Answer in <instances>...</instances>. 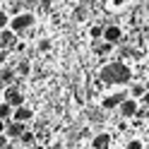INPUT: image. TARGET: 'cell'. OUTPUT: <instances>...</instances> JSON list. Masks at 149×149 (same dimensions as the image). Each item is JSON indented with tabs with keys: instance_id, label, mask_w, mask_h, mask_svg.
<instances>
[{
	"instance_id": "603a6c76",
	"label": "cell",
	"mask_w": 149,
	"mask_h": 149,
	"mask_svg": "<svg viewBox=\"0 0 149 149\" xmlns=\"http://www.w3.org/2000/svg\"><path fill=\"white\" fill-rule=\"evenodd\" d=\"M147 149H149V144H147Z\"/></svg>"
},
{
	"instance_id": "ffe728a7",
	"label": "cell",
	"mask_w": 149,
	"mask_h": 149,
	"mask_svg": "<svg viewBox=\"0 0 149 149\" xmlns=\"http://www.w3.org/2000/svg\"><path fill=\"white\" fill-rule=\"evenodd\" d=\"M123 3H127V0H111V5H113V7H120Z\"/></svg>"
},
{
	"instance_id": "7a4b0ae2",
	"label": "cell",
	"mask_w": 149,
	"mask_h": 149,
	"mask_svg": "<svg viewBox=\"0 0 149 149\" xmlns=\"http://www.w3.org/2000/svg\"><path fill=\"white\" fill-rule=\"evenodd\" d=\"M34 22H36V17H34L31 12H17L12 19H10V29L19 36V34H24V31H29L31 26H34Z\"/></svg>"
},
{
	"instance_id": "9a60e30c",
	"label": "cell",
	"mask_w": 149,
	"mask_h": 149,
	"mask_svg": "<svg viewBox=\"0 0 149 149\" xmlns=\"http://www.w3.org/2000/svg\"><path fill=\"white\" fill-rule=\"evenodd\" d=\"M36 51H39V53H48L51 51V41L48 39H41L39 43H36Z\"/></svg>"
},
{
	"instance_id": "7402d4cb",
	"label": "cell",
	"mask_w": 149,
	"mask_h": 149,
	"mask_svg": "<svg viewBox=\"0 0 149 149\" xmlns=\"http://www.w3.org/2000/svg\"><path fill=\"white\" fill-rule=\"evenodd\" d=\"M144 84H147V89H149V79H147V82H144Z\"/></svg>"
},
{
	"instance_id": "9c48e42d",
	"label": "cell",
	"mask_w": 149,
	"mask_h": 149,
	"mask_svg": "<svg viewBox=\"0 0 149 149\" xmlns=\"http://www.w3.org/2000/svg\"><path fill=\"white\" fill-rule=\"evenodd\" d=\"M34 118V111L31 108H26V106H19V108H15V118L12 120H19V123H26V120H31Z\"/></svg>"
},
{
	"instance_id": "52a82bcc",
	"label": "cell",
	"mask_w": 149,
	"mask_h": 149,
	"mask_svg": "<svg viewBox=\"0 0 149 149\" xmlns=\"http://www.w3.org/2000/svg\"><path fill=\"white\" fill-rule=\"evenodd\" d=\"M15 72H17V77H29V72H31V63L26 60V58H19L15 65Z\"/></svg>"
},
{
	"instance_id": "7c38bea8",
	"label": "cell",
	"mask_w": 149,
	"mask_h": 149,
	"mask_svg": "<svg viewBox=\"0 0 149 149\" xmlns=\"http://www.w3.org/2000/svg\"><path fill=\"white\" fill-rule=\"evenodd\" d=\"M111 48H113V43H108V41H101V43H94V51L96 55H108Z\"/></svg>"
},
{
	"instance_id": "5bb4252c",
	"label": "cell",
	"mask_w": 149,
	"mask_h": 149,
	"mask_svg": "<svg viewBox=\"0 0 149 149\" xmlns=\"http://www.w3.org/2000/svg\"><path fill=\"white\" fill-rule=\"evenodd\" d=\"M34 139H36V135H34V132H24V135L19 137V142H22L24 147H31V144H34Z\"/></svg>"
},
{
	"instance_id": "ba28073f",
	"label": "cell",
	"mask_w": 149,
	"mask_h": 149,
	"mask_svg": "<svg viewBox=\"0 0 149 149\" xmlns=\"http://www.w3.org/2000/svg\"><path fill=\"white\" fill-rule=\"evenodd\" d=\"M111 139H113V137H111L108 132H101V135H96V137H94L91 147H94V149H108V147H111Z\"/></svg>"
},
{
	"instance_id": "30bf717a",
	"label": "cell",
	"mask_w": 149,
	"mask_h": 149,
	"mask_svg": "<svg viewBox=\"0 0 149 149\" xmlns=\"http://www.w3.org/2000/svg\"><path fill=\"white\" fill-rule=\"evenodd\" d=\"M15 36H17V34H15L12 29H10V26L0 31V41H3V48H7V51L12 48V43H15Z\"/></svg>"
},
{
	"instance_id": "5b68a950",
	"label": "cell",
	"mask_w": 149,
	"mask_h": 149,
	"mask_svg": "<svg viewBox=\"0 0 149 149\" xmlns=\"http://www.w3.org/2000/svg\"><path fill=\"white\" fill-rule=\"evenodd\" d=\"M24 132H26V123H19V120H12V123H7V127H5V135L10 139H19Z\"/></svg>"
},
{
	"instance_id": "44dd1931",
	"label": "cell",
	"mask_w": 149,
	"mask_h": 149,
	"mask_svg": "<svg viewBox=\"0 0 149 149\" xmlns=\"http://www.w3.org/2000/svg\"><path fill=\"white\" fill-rule=\"evenodd\" d=\"M139 101H142V104H144V106H149V91H147V94H144L142 99H139Z\"/></svg>"
},
{
	"instance_id": "ac0fdd59",
	"label": "cell",
	"mask_w": 149,
	"mask_h": 149,
	"mask_svg": "<svg viewBox=\"0 0 149 149\" xmlns=\"http://www.w3.org/2000/svg\"><path fill=\"white\" fill-rule=\"evenodd\" d=\"M125 149H144V147H142V142H139V139H132V142H130Z\"/></svg>"
},
{
	"instance_id": "e0dca14e",
	"label": "cell",
	"mask_w": 149,
	"mask_h": 149,
	"mask_svg": "<svg viewBox=\"0 0 149 149\" xmlns=\"http://www.w3.org/2000/svg\"><path fill=\"white\" fill-rule=\"evenodd\" d=\"M15 74H17V72H12L10 68H5V70H3V82H5L7 87H10V82H12V77H15Z\"/></svg>"
},
{
	"instance_id": "277c9868",
	"label": "cell",
	"mask_w": 149,
	"mask_h": 149,
	"mask_svg": "<svg viewBox=\"0 0 149 149\" xmlns=\"http://www.w3.org/2000/svg\"><path fill=\"white\" fill-rule=\"evenodd\" d=\"M118 108H120V116L123 118H135L139 113V104H137V99H132V96H127Z\"/></svg>"
},
{
	"instance_id": "3957f363",
	"label": "cell",
	"mask_w": 149,
	"mask_h": 149,
	"mask_svg": "<svg viewBox=\"0 0 149 149\" xmlns=\"http://www.w3.org/2000/svg\"><path fill=\"white\" fill-rule=\"evenodd\" d=\"M5 101L7 104H12L15 108H19V106H24V94L19 91V87H5Z\"/></svg>"
},
{
	"instance_id": "d6986e66",
	"label": "cell",
	"mask_w": 149,
	"mask_h": 149,
	"mask_svg": "<svg viewBox=\"0 0 149 149\" xmlns=\"http://www.w3.org/2000/svg\"><path fill=\"white\" fill-rule=\"evenodd\" d=\"M24 48H26V43H24V41H17V43H15V51H17V53H22Z\"/></svg>"
},
{
	"instance_id": "4fadbf2b",
	"label": "cell",
	"mask_w": 149,
	"mask_h": 149,
	"mask_svg": "<svg viewBox=\"0 0 149 149\" xmlns=\"http://www.w3.org/2000/svg\"><path fill=\"white\" fill-rule=\"evenodd\" d=\"M104 31H106V26H101V24H94V26L89 29V36L96 41V39H101V36H104Z\"/></svg>"
},
{
	"instance_id": "2e32d148",
	"label": "cell",
	"mask_w": 149,
	"mask_h": 149,
	"mask_svg": "<svg viewBox=\"0 0 149 149\" xmlns=\"http://www.w3.org/2000/svg\"><path fill=\"white\" fill-rule=\"evenodd\" d=\"M74 19H77V22H84V19H87V7H84V5H79V7H77V12H74Z\"/></svg>"
},
{
	"instance_id": "6da1fadb",
	"label": "cell",
	"mask_w": 149,
	"mask_h": 149,
	"mask_svg": "<svg viewBox=\"0 0 149 149\" xmlns=\"http://www.w3.org/2000/svg\"><path fill=\"white\" fill-rule=\"evenodd\" d=\"M130 68L125 63H106L104 68H101V82H106V84H125V82H130Z\"/></svg>"
},
{
	"instance_id": "8992f818",
	"label": "cell",
	"mask_w": 149,
	"mask_h": 149,
	"mask_svg": "<svg viewBox=\"0 0 149 149\" xmlns=\"http://www.w3.org/2000/svg\"><path fill=\"white\" fill-rule=\"evenodd\" d=\"M120 39H123V29H120L118 24H108L106 26V31H104V41H108V43H118Z\"/></svg>"
},
{
	"instance_id": "8fae6325",
	"label": "cell",
	"mask_w": 149,
	"mask_h": 149,
	"mask_svg": "<svg viewBox=\"0 0 149 149\" xmlns=\"http://www.w3.org/2000/svg\"><path fill=\"white\" fill-rule=\"evenodd\" d=\"M147 91H149L147 84H132V87H130V96H132V99H142Z\"/></svg>"
}]
</instances>
